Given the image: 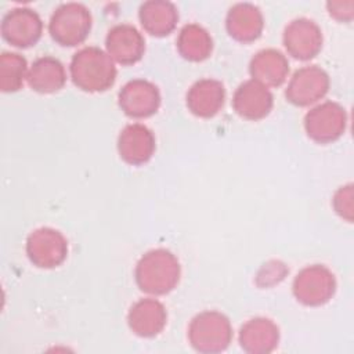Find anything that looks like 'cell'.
I'll return each instance as SVG.
<instances>
[{"label":"cell","instance_id":"1","mask_svg":"<svg viewBox=\"0 0 354 354\" xmlns=\"http://www.w3.org/2000/svg\"><path fill=\"white\" fill-rule=\"evenodd\" d=\"M73 84L87 93H100L113 86L116 80L115 61L100 47L88 46L76 51L69 65Z\"/></svg>","mask_w":354,"mask_h":354},{"label":"cell","instance_id":"2","mask_svg":"<svg viewBox=\"0 0 354 354\" xmlns=\"http://www.w3.org/2000/svg\"><path fill=\"white\" fill-rule=\"evenodd\" d=\"M181 275L178 259L167 249H152L144 253L136 264L134 278L137 286L148 295H167Z\"/></svg>","mask_w":354,"mask_h":354},{"label":"cell","instance_id":"3","mask_svg":"<svg viewBox=\"0 0 354 354\" xmlns=\"http://www.w3.org/2000/svg\"><path fill=\"white\" fill-rule=\"evenodd\" d=\"M232 340V326L223 313L207 310L195 315L188 326V342L205 354L224 351Z\"/></svg>","mask_w":354,"mask_h":354},{"label":"cell","instance_id":"4","mask_svg":"<svg viewBox=\"0 0 354 354\" xmlns=\"http://www.w3.org/2000/svg\"><path fill=\"white\" fill-rule=\"evenodd\" d=\"M93 25L90 10L82 3H64L58 6L48 22V32L53 40L65 47L82 44Z\"/></svg>","mask_w":354,"mask_h":354},{"label":"cell","instance_id":"5","mask_svg":"<svg viewBox=\"0 0 354 354\" xmlns=\"http://www.w3.org/2000/svg\"><path fill=\"white\" fill-rule=\"evenodd\" d=\"M296 300L308 307H318L328 303L336 292L333 272L322 266H307L297 272L292 285Z\"/></svg>","mask_w":354,"mask_h":354},{"label":"cell","instance_id":"6","mask_svg":"<svg viewBox=\"0 0 354 354\" xmlns=\"http://www.w3.org/2000/svg\"><path fill=\"white\" fill-rule=\"evenodd\" d=\"M346 127V109L335 101L321 102L311 108L304 116V129L307 136L319 144H329L339 140Z\"/></svg>","mask_w":354,"mask_h":354},{"label":"cell","instance_id":"7","mask_svg":"<svg viewBox=\"0 0 354 354\" xmlns=\"http://www.w3.org/2000/svg\"><path fill=\"white\" fill-rule=\"evenodd\" d=\"M26 254L30 263L39 268L58 267L68 254L66 238L51 227L36 228L28 235Z\"/></svg>","mask_w":354,"mask_h":354},{"label":"cell","instance_id":"8","mask_svg":"<svg viewBox=\"0 0 354 354\" xmlns=\"http://www.w3.org/2000/svg\"><path fill=\"white\" fill-rule=\"evenodd\" d=\"M1 36L14 47L28 48L35 46L43 33L40 15L29 7H14L1 19Z\"/></svg>","mask_w":354,"mask_h":354},{"label":"cell","instance_id":"9","mask_svg":"<svg viewBox=\"0 0 354 354\" xmlns=\"http://www.w3.org/2000/svg\"><path fill=\"white\" fill-rule=\"evenodd\" d=\"M329 83V76L322 68L306 65L297 69L290 77L285 97L296 106H308L326 95Z\"/></svg>","mask_w":354,"mask_h":354},{"label":"cell","instance_id":"10","mask_svg":"<svg viewBox=\"0 0 354 354\" xmlns=\"http://www.w3.org/2000/svg\"><path fill=\"white\" fill-rule=\"evenodd\" d=\"M118 104L129 118H149L156 113L160 106V93L152 82L147 79H133L120 88Z\"/></svg>","mask_w":354,"mask_h":354},{"label":"cell","instance_id":"11","mask_svg":"<svg viewBox=\"0 0 354 354\" xmlns=\"http://www.w3.org/2000/svg\"><path fill=\"white\" fill-rule=\"evenodd\" d=\"M282 41L289 55L308 61L322 48V32L313 19L296 18L285 26Z\"/></svg>","mask_w":354,"mask_h":354},{"label":"cell","instance_id":"12","mask_svg":"<svg viewBox=\"0 0 354 354\" xmlns=\"http://www.w3.org/2000/svg\"><path fill=\"white\" fill-rule=\"evenodd\" d=\"M105 47L109 57L122 65L138 62L145 51V40L141 32L131 24L112 26L105 37Z\"/></svg>","mask_w":354,"mask_h":354},{"label":"cell","instance_id":"13","mask_svg":"<svg viewBox=\"0 0 354 354\" xmlns=\"http://www.w3.org/2000/svg\"><path fill=\"white\" fill-rule=\"evenodd\" d=\"M274 105V97L268 87L250 79L238 86L232 97L234 111L246 120L266 118Z\"/></svg>","mask_w":354,"mask_h":354},{"label":"cell","instance_id":"14","mask_svg":"<svg viewBox=\"0 0 354 354\" xmlns=\"http://www.w3.org/2000/svg\"><path fill=\"white\" fill-rule=\"evenodd\" d=\"M155 136L151 129L141 123L124 126L118 137L120 158L133 166L147 163L155 152Z\"/></svg>","mask_w":354,"mask_h":354},{"label":"cell","instance_id":"15","mask_svg":"<svg viewBox=\"0 0 354 354\" xmlns=\"http://www.w3.org/2000/svg\"><path fill=\"white\" fill-rule=\"evenodd\" d=\"M187 108L198 118H213L225 101V88L220 80L205 77L195 82L187 93Z\"/></svg>","mask_w":354,"mask_h":354},{"label":"cell","instance_id":"16","mask_svg":"<svg viewBox=\"0 0 354 354\" xmlns=\"http://www.w3.org/2000/svg\"><path fill=\"white\" fill-rule=\"evenodd\" d=\"M167 322L166 307L156 299H141L136 301L127 314L130 330L140 337L158 336Z\"/></svg>","mask_w":354,"mask_h":354},{"label":"cell","instance_id":"17","mask_svg":"<svg viewBox=\"0 0 354 354\" xmlns=\"http://www.w3.org/2000/svg\"><path fill=\"white\" fill-rule=\"evenodd\" d=\"M238 340L242 350L249 354H267L279 343V328L270 318L256 317L241 326Z\"/></svg>","mask_w":354,"mask_h":354},{"label":"cell","instance_id":"18","mask_svg":"<svg viewBox=\"0 0 354 354\" xmlns=\"http://www.w3.org/2000/svg\"><path fill=\"white\" fill-rule=\"evenodd\" d=\"M225 28L228 35L236 41L252 43L261 36L264 18L257 6L236 3L227 12Z\"/></svg>","mask_w":354,"mask_h":354},{"label":"cell","instance_id":"19","mask_svg":"<svg viewBox=\"0 0 354 354\" xmlns=\"http://www.w3.org/2000/svg\"><path fill=\"white\" fill-rule=\"evenodd\" d=\"M249 73L253 80L266 87H279L289 75V62L281 51L264 48L250 59Z\"/></svg>","mask_w":354,"mask_h":354},{"label":"cell","instance_id":"20","mask_svg":"<svg viewBox=\"0 0 354 354\" xmlns=\"http://www.w3.org/2000/svg\"><path fill=\"white\" fill-rule=\"evenodd\" d=\"M138 18L145 32L162 37L174 30L178 21V11L171 1L148 0L140 6Z\"/></svg>","mask_w":354,"mask_h":354},{"label":"cell","instance_id":"21","mask_svg":"<svg viewBox=\"0 0 354 354\" xmlns=\"http://www.w3.org/2000/svg\"><path fill=\"white\" fill-rule=\"evenodd\" d=\"M26 82L33 91L51 94L61 90L66 82L64 64L51 55H44L33 61L28 71Z\"/></svg>","mask_w":354,"mask_h":354},{"label":"cell","instance_id":"22","mask_svg":"<svg viewBox=\"0 0 354 354\" xmlns=\"http://www.w3.org/2000/svg\"><path fill=\"white\" fill-rule=\"evenodd\" d=\"M176 44L180 55L192 62H201L209 58L213 50L210 33L199 24L184 25L177 36Z\"/></svg>","mask_w":354,"mask_h":354},{"label":"cell","instance_id":"23","mask_svg":"<svg viewBox=\"0 0 354 354\" xmlns=\"http://www.w3.org/2000/svg\"><path fill=\"white\" fill-rule=\"evenodd\" d=\"M28 64L25 57L18 53L4 51L0 55V90L14 93L22 88L28 77Z\"/></svg>","mask_w":354,"mask_h":354},{"label":"cell","instance_id":"24","mask_svg":"<svg viewBox=\"0 0 354 354\" xmlns=\"http://www.w3.org/2000/svg\"><path fill=\"white\" fill-rule=\"evenodd\" d=\"M335 212L348 223L353 221V185L347 184L340 187L332 199Z\"/></svg>","mask_w":354,"mask_h":354},{"label":"cell","instance_id":"25","mask_svg":"<svg viewBox=\"0 0 354 354\" xmlns=\"http://www.w3.org/2000/svg\"><path fill=\"white\" fill-rule=\"evenodd\" d=\"M326 8L330 17H333L337 21L348 22L354 17V1H328Z\"/></svg>","mask_w":354,"mask_h":354}]
</instances>
